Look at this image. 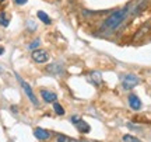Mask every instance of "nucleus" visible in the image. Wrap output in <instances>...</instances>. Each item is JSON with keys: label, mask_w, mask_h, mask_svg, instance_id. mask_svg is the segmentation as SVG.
I'll list each match as a JSON object with an SVG mask.
<instances>
[{"label": "nucleus", "mask_w": 151, "mask_h": 142, "mask_svg": "<svg viewBox=\"0 0 151 142\" xmlns=\"http://www.w3.org/2000/svg\"><path fill=\"white\" fill-rule=\"evenodd\" d=\"M127 13H129V7H123L120 10L113 11L111 16H108L105 18V21L101 25V30H104V31H113V30H116L123 23V20L127 16Z\"/></svg>", "instance_id": "1"}, {"label": "nucleus", "mask_w": 151, "mask_h": 142, "mask_svg": "<svg viewBox=\"0 0 151 142\" xmlns=\"http://www.w3.org/2000/svg\"><path fill=\"white\" fill-rule=\"evenodd\" d=\"M16 77H17V80H18V83L21 84V89L24 90V93H25V96H27L28 98H29V101L34 104V106H38V98H37V96H35V93H34V90H32V87L28 84L24 79H22L21 76H18V75H16Z\"/></svg>", "instance_id": "2"}, {"label": "nucleus", "mask_w": 151, "mask_h": 142, "mask_svg": "<svg viewBox=\"0 0 151 142\" xmlns=\"http://www.w3.org/2000/svg\"><path fill=\"white\" fill-rule=\"evenodd\" d=\"M31 58H32V60L37 62V63H45V62H48L49 55H48V52L43 51V49H34L32 52H31Z\"/></svg>", "instance_id": "3"}, {"label": "nucleus", "mask_w": 151, "mask_h": 142, "mask_svg": "<svg viewBox=\"0 0 151 142\" xmlns=\"http://www.w3.org/2000/svg\"><path fill=\"white\" fill-rule=\"evenodd\" d=\"M70 121H71V124H74L76 128H77L80 132H83V134H87V132H90V130H91L90 125L87 124L86 121L78 118V117H74V115H73V117L70 118Z\"/></svg>", "instance_id": "4"}, {"label": "nucleus", "mask_w": 151, "mask_h": 142, "mask_svg": "<svg viewBox=\"0 0 151 142\" xmlns=\"http://www.w3.org/2000/svg\"><path fill=\"white\" fill-rule=\"evenodd\" d=\"M139 82H140V79L136 76V75L129 73V75H124V76H123L122 84H123L124 89H132V87H134L136 84H139Z\"/></svg>", "instance_id": "5"}, {"label": "nucleus", "mask_w": 151, "mask_h": 142, "mask_svg": "<svg viewBox=\"0 0 151 142\" xmlns=\"http://www.w3.org/2000/svg\"><path fill=\"white\" fill-rule=\"evenodd\" d=\"M127 101H129V106L132 110H134V111H137V110L141 109V100L136 94H130L129 98H127Z\"/></svg>", "instance_id": "6"}, {"label": "nucleus", "mask_w": 151, "mask_h": 142, "mask_svg": "<svg viewBox=\"0 0 151 142\" xmlns=\"http://www.w3.org/2000/svg\"><path fill=\"white\" fill-rule=\"evenodd\" d=\"M46 72L52 73L55 76H60L63 73V66L60 65V63H50V65L46 66Z\"/></svg>", "instance_id": "7"}, {"label": "nucleus", "mask_w": 151, "mask_h": 142, "mask_svg": "<svg viewBox=\"0 0 151 142\" xmlns=\"http://www.w3.org/2000/svg\"><path fill=\"white\" fill-rule=\"evenodd\" d=\"M41 97H42L46 103H55V101L58 100L56 93H53V92H49V90H45V89H42V90H41Z\"/></svg>", "instance_id": "8"}, {"label": "nucleus", "mask_w": 151, "mask_h": 142, "mask_svg": "<svg viewBox=\"0 0 151 142\" xmlns=\"http://www.w3.org/2000/svg\"><path fill=\"white\" fill-rule=\"evenodd\" d=\"M34 135L38 138V139H41V141H46L50 138V132L46 131V130H43V128H35L34 130Z\"/></svg>", "instance_id": "9"}, {"label": "nucleus", "mask_w": 151, "mask_h": 142, "mask_svg": "<svg viewBox=\"0 0 151 142\" xmlns=\"http://www.w3.org/2000/svg\"><path fill=\"white\" fill-rule=\"evenodd\" d=\"M90 79H91V82L94 83V84H97V86H99V84L102 83V76H101L99 72H91V73H90Z\"/></svg>", "instance_id": "10"}, {"label": "nucleus", "mask_w": 151, "mask_h": 142, "mask_svg": "<svg viewBox=\"0 0 151 142\" xmlns=\"http://www.w3.org/2000/svg\"><path fill=\"white\" fill-rule=\"evenodd\" d=\"M37 16H38V18L41 20V21L43 23V24H46V25H49V24H52V20H50V17L45 13V11H42V10H39L37 13Z\"/></svg>", "instance_id": "11"}, {"label": "nucleus", "mask_w": 151, "mask_h": 142, "mask_svg": "<svg viewBox=\"0 0 151 142\" xmlns=\"http://www.w3.org/2000/svg\"><path fill=\"white\" fill-rule=\"evenodd\" d=\"M10 24V18H9V14L6 11H1L0 13V25L1 27H9Z\"/></svg>", "instance_id": "12"}, {"label": "nucleus", "mask_w": 151, "mask_h": 142, "mask_svg": "<svg viewBox=\"0 0 151 142\" xmlns=\"http://www.w3.org/2000/svg\"><path fill=\"white\" fill-rule=\"evenodd\" d=\"M53 110H55V113H56L58 115H65V109H63L59 103H56V101L53 103Z\"/></svg>", "instance_id": "13"}, {"label": "nucleus", "mask_w": 151, "mask_h": 142, "mask_svg": "<svg viewBox=\"0 0 151 142\" xmlns=\"http://www.w3.org/2000/svg\"><path fill=\"white\" fill-rule=\"evenodd\" d=\"M123 142H141V141L137 137H134V135L126 134V135H123Z\"/></svg>", "instance_id": "14"}, {"label": "nucleus", "mask_w": 151, "mask_h": 142, "mask_svg": "<svg viewBox=\"0 0 151 142\" xmlns=\"http://www.w3.org/2000/svg\"><path fill=\"white\" fill-rule=\"evenodd\" d=\"M71 139L69 137H66V135H58L56 137V142H70Z\"/></svg>", "instance_id": "15"}, {"label": "nucleus", "mask_w": 151, "mask_h": 142, "mask_svg": "<svg viewBox=\"0 0 151 142\" xmlns=\"http://www.w3.org/2000/svg\"><path fill=\"white\" fill-rule=\"evenodd\" d=\"M39 44H41V41H39V39H34V42H31V44L28 45V48L31 49V51H34L35 48L39 47Z\"/></svg>", "instance_id": "16"}, {"label": "nucleus", "mask_w": 151, "mask_h": 142, "mask_svg": "<svg viewBox=\"0 0 151 142\" xmlns=\"http://www.w3.org/2000/svg\"><path fill=\"white\" fill-rule=\"evenodd\" d=\"M27 25H31V28H32L31 31H35V30H37V25H35V24H34L31 20H29V21H27Z\"/></svg>", "instance_id": "17"}, {"label": "nucleus", "mask_w": 151, "mask_h": 142, "mask_svg": "<svg viewBox=\"0 0 151 142\" xmlns=\"http://www.w3.org/2000/svg\"><path fill=\"white\" fill-rule=\"evenodd\" d=\"M16 1V4H18V6H22V4H25L28 0H14Z\"/></svg>", "instance_id": "18"}, {"label": "nucleus", "mask_w": 151, "mask_h": 142, "mask_svg": "<svg viewBox=\"0 0 151 142\" xmlns=\"http://www.w3.org/2000/svg\"><path fill=\"white\" fill-rule=\"evenodd\" d=\"M4 54V47H0V55Z\"/></svg>", "instance_id": "19"}, {"label": "nucleus", "mask_w": 151, "mask_h": 142, "mask_svg": "<svg viewBox=\"0 0 151 142\" xmlns=\"http://www.w3.org/2000/svg\"><path fill=\"white\" fill-rule=\"evenodd\" d=\"M70 142H84V141H70Z\"/></svg>", "instance_id": "20"}, {"label": "nucleus", "mask_w": 151, "mask_h": 142, "mask_svg": "<svg viewBox=\"0 0 151 142\" xmlns=\"http://www.w3.org/2000/svg\"><path fill=\"white\" fill-rule=\"evenodd\" d=\"M3 1H4V0H0V4H1V3H3Z\"/></svg>", "instance_id": "21"}, {"label": "nucleus", "mask_w": 151, "mask_h": 142, "mask_svg": "<svg viewBox=\"0 0 151 142\" xmlns=\"http://www.w3.org/2000/svg\"><path fill=\"white\" fill-rule=\"evenodd\" d=\"M0 72H1V68H0Z\"/></svg>", "instance_id": "22"}]
</instances>
